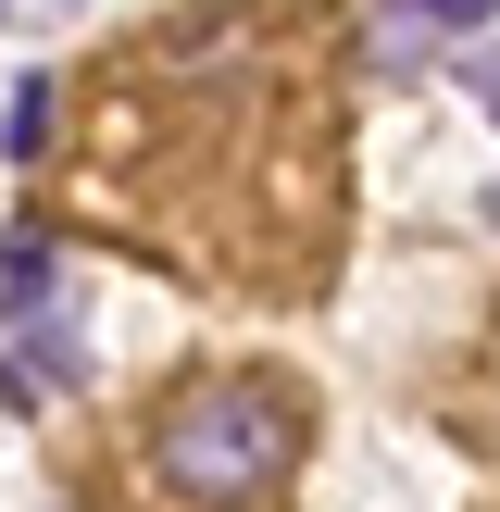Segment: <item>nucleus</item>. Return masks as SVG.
<instances>
[{"label":"nucleus","instance_id":"f257e3e1","mask_svg":"<svg viewBox=\"0 0 500 512\" xmlns=\"http://www.w3.org/2000/svg\"><path fill=\"white\" fill-rule=\"evenodd\" d=\"M138 463L188 512H263L275 488H288V463H300V400L275 388V375L200 363V375H175V388L150 400Z\"/></svg>","mask_w":500,"mask_h":512},{"label":"nucleus","instance_id":"f03ea898","mask_svg":"<svg viewBox=\"0 0 500 512\" xmlns=\"http://www.w3.org/2000/svg\"><path fill=\"white\" fill-rule=\"evenodd\" d=\"M0 163H50V75H13V113H0Z\"/></svg>","mask_w":500,"mask_h":512},{"label":"nucleus","instance_id":"7ed1b4c3","mask_svg":"<svg viewBox=\"0 0 500 512\" xmlns=\"http://www.w3.org/2000/svg\"><path fill=\"white\" fill-rule=\"evenodd\" d=\"M388 13H400V25H438V38H450V25H463V38H475V25H488L500 0H388Z\"/></svg>","mask_w":500,"mask_h":512},{"label":"nucleus","instance_id":"20e7f679","mask_svg":"<svg viewBox=\"0 0 500 512\" xmlns=\"http://www.w3.org/2000/svg\"><path fill=\"white\" fill-rule=\"evenodd\" d=\"M463 88H475V100L500 113V50H463Z\"/></svg>","mask_w":500,"mask_h":512},{"label":"nucleus","instance_id":"39448f33","mask_svg":"<svg viewBox=\"0 0 500 512\" xmlns=\"http://www.w3.org/2000/svg\"><path fill=\"white\" fill-rule=\"evenodd\" d=\"M50 13H63V0H0V25H50Z\"/></svg>","mask_w":500,"mask_h":512}]
</instances>
